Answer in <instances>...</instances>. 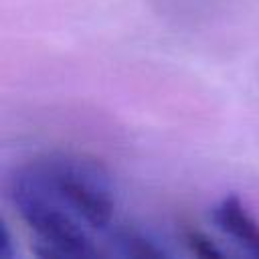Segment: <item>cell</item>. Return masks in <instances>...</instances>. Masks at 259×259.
<instances>
[{
    "mask_svg": "<svg viewBox=\"0 0 259 259\" xmlns=\"http://www.w3.org/2000/svg\"><path fill=\"white\" fill-rule=\"evenodd\" d=\"M12 200L45 247V257H93V233L113 217L107 174L89 160L47 156L12 178Z\"/></svg>",
    "mask_w": 259,
    "mask_h": 259,
    "instance_id": "6da1fadb",
    "label": "cell"
},
{
    "mask_svg": "<svg viewBox=\"0 0 259 259\" xmlns=\"http://www.w3.org/2000/svg\"><path fill=\"white\" fill-rule=\"evenodd\" d=\"M214 221L221 231L229 233L235 241L245 245L253 255H259V225L235 196L225 198L217 206Z\"/></svg>",
    "mask_w": 259,
    "mask_h": 259,
    "instance_id": "7a4b0ae2",
    "label": "cell"
},
{
    "mask_svg": "<svg viewBox=\"0 0 259 259\" xmlns=\"http://www.w3.org/2000/svg\"><path fill=\"white\" fill-rule=\"evenodd\" d=\"M186 243L190 245V249H192L196 255H202V257H219V255H221V253L210 245V241H208L204 235L196 233V231H190V233L186 235Z\"/></svg>",
    "mask_w": 259,
    "mask_h": 259,
    "instance_id": "3957f363",
    "label": "cell"
}]
</instances>
